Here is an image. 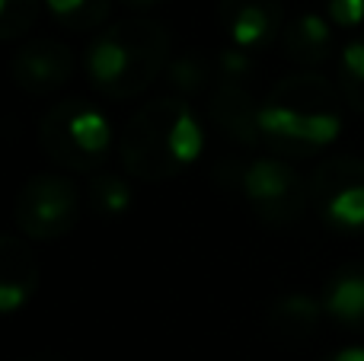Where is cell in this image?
<instances>
[{"label": "cell", "mask_w": 364, "mask_h": 361, "mask_svg": "<svg viewBox=\"0 0 364 361\" xmlns=\"http://www.w3.org/2000/svg\"><path fill=\"white\" fill-rule=\"evenodd\" d=\"M339 87L316 70H294L282 77L259 102L262 144L282 160H304L323 153L342 134Z\"/></svg>", "instance_id": "obj_1"}, {"label": "cell", "mask_w": 364, "mask_h": 361, "mask_svg": "<svg viewBox=\"0 0 364 361\" xmlns=\"http://www.w3.org/2000/svg\"><path fill=\"white\" fill-rule=\"evenodd\" d=\"M205 151V122L182 96L144 102L119 134V160L132 179L166 183L198 163Z\"/></svg>", "instance_id": "obj_2"}, {"label": "cell", "mask_w": 364, "mask_h": 361, "mask_svg": "<svg viewBox=\"0 0 364 361\" xmlns=\"http://www.w3.org/2000/svg\"><path fill=\"white\" fill-rule=\"evenodd\" d=\"M173 61V38L160 19L128 16L106 26L83 55L87 80L106 99L147 93Z\"/></svg>", "instance_id": "obj_3"}, {"label": "cell", "mask_w": 364, "mask_h": 361, "mask_svg": "<svg viewBox=\"0 0 364 361\" xmlns=\"http://www.w3.org/2000/svg\"><path fill=\"white\" fill-rule=\"evenodd\" d=\"M112 141L109 115L80 96L55 102L38 122L42 151L68 173H100L112 153Z\"/></svg>", "instance_id": "obj_4"}, {"label": "cell", "mask_w": 364, "mask_h": 361, "mask_svg": "<svg viewBox=\"0 0 364 361\" xmlns=\"http://www.w3.org/2000/svg\"><path fill=\"white\" fill-rule=\"evenodd\" d=\"M233 189L243 195L250 211L269 227H294L310 205V179H304L288 160L256 157L237 163Z\"/></svg>", "instance_id": "obj_5"}, {"label": "cell", "mask_w": 364, "mask_h": 361, "mask_svg": "<svg viewBox=\"0 0 364 361\" xmlns=\"http://www.w3.org/2000/svg\"><path fill=\"white\" fill-rule=\"evenodd\" d=\"M83 211V192L74 179L58 173H38L26 179L13 202V224L26 240L51 243L77 227Z\"/></svg>", "instance_id": "obj_6"}, {"label": "cell", "mask_w": 364, "mask_h": 361, "mask_svg": "<svg viewBox=\"0 0 364 361\" xmlns=\"http://www.w3.org/2000/svg\"><path fill=\"white\" fill-rule=\"evenodd\" d=\"M310 205L339 237H364V157L339 153L310 173Z\"/></svg>", "instance_id": "obj_7"}, {"label": "cell", "mask_w": 364, "mask_h": 361, "mask_svg": "<svg viewBox=\"0 0 364 361\" xmlns=\"http://www.w3.org/2000/svg\"><path fill=\"white\" fill-rule=\"evenodd\" d=\"M77 58L70 45L58 38H32L19 45L10 61V74L23 93L29 96H51L74 77Z\"/></svg>", "instance_id": "obj_8"}, {"label": "cell", "mask_w": 364, "mask_h": 361, "mask_svg": "<svg viewBox=\"0 0 364 361\" xmlns=\"http://www.w3.org/2000/svg\"><path fill=\"white\" fill-rule=\"evenodd\" d=\"M218 19L233 48L265 51L282 42L284 4L282 0H218Z\"/></svg>", "instance_id": "obj_9"}, {"label": "cell", "mask_w": 364, "mask_h": 361, "mask_svg": "<svg viewBox=\"0 0 364 361\" xmlns=\"http://www.w3.org/2000/svg\"><path fill=\"white\" fill-rule=\"evenodd\" d=\"M208 119L233 144L240 147L262 144V134H259V102L240 83H218L211 90V96H208Z\"/></svg>", "instance_id": "obj_10"}, {"label": "cell", "mask_w": 364, "mask_h": 361, "mask_svg": "<svg viewBox=\"0 0 364 361\" xmlns=\"http://www.w3.org/2000/svg\"><path fill=\"white\" fill-rule=\"evenodd\" d=\"M38 259L29 249L26 237H0V313L13 317L32 301L38 288Z\"/></svg>", "instance_id": "obj_11"}, {"label": "cell", "mask_w": 364, "mask_h": 361, "mask_svg": "<svg viewBox=\"0 0 364 361\" xmlns=\"http://www.w3.org/2000/svg\"><path fill=\"white\" fill-rule=\"evenodd\" d=\"M323 301L310 298L304 291H288L275 298L262 313V326L275 343L282 345H304L320 333L323 326Z\"/></svg>", "instance_id": "obj_12"}, {"label": "cell", "mask_w": 364, "mask_h": 361, "mask_svg": "<svg viewBox=\"0 0 364 361\" xmlns=\"http://www.w3.org/2000/svg\"><path fill=\"white\" fill-rule=\"evenodd\" d=\"M282 51L301 70H316L320 64H326L336 51L329 16L316 10H304L294 19H288V26L282 32Z\"/></svg>", "instance_id": "obj_13"}, {"label": "cell", "mask_w": 364, "mask_h": 361, "mask_svg": "<svg viewBox=\"0 0 364 361\" xmlns=\"http://www.w3.org/2000/svg\"><path fill=\"white\" fill-rule=\"evenodd\" d=\"M323 311L336 326L364 336V259L342 262L323 285Z\"/></svg>", "instance_id": "obj_14"}, {"label": "cell", "mask_w": 364, "mask_h": 361, "mask_svg": "<svg viewBox=\"0 0 364 361\" xmlns=\"http://www.w3.org/2000/svg\"><path fill=\"white\" fill-rule=\"evenodd\" d=\"M336 87L348 109L364 115V32L348 38L336 61Z\"/></svg>", "instance_id": "obj_15"}, {"label": "cell", "mask_w": 364, "mask_h": 361, "mask_svg": "<svg viewBox=\"0 0 364 361\" xmlns=\"http://www.w3.org/2000/svg\"><path fill=\"white\" fill-rule=\"evenodd\" d=\"M218 77V68H214V58L201 55V51H182L179 58H173L170 68H166V83L173 90H179L182 99L188 96H198L211 87V80Z\"/></svg>", "instance_id": "obj_16"}, {"label": "cell", "mask_w": 364, "mask_h": 361, "mask_svg": "<svg viewBox=\"0 0 364 361\" xmlns=\"http://www.w3.org/2000/svg\"><path fill=\"white\" fill-rule=\"evenodd\" d=\"M51 19L70 32H93L112 13V0H45Z\"/></svg>", "instance_id": "obj_17"}, {"label": "cell", "mask_w": 364, "mask_h": 361, "mask_svg": "<svg viewBox=\"0 0 364 361\" xmlns=\"http://www.w3.org/2000/svg\"><path fill=\"white\" fill-rule=\"evenodd\" d=\"M132 185L115 173H96L87 183V205L93 208V215L100 217H119L132 208Z\"/></svg>", "instance_id": "obj_18"}, {"label": "cell", "mask_w": 364, "mask_h": 361, "mask_svg": "<svg viewBox=\"0 0 364 361\" xmlns=\"http://www.w3.org/2000/svg\"><path fill=\"white\" fill-rule=\"evenodd\" d=\"M45 0H0V38L16 42L38 23Z\"/></svg>", "instance_id": "obj_19"}, {"label": "cell", "mask_w": 364, "mask_h": 361, "mask_svg": "<svg viewBox=\"0 0 364 361\" xmlns=\"http://www.w3.org/2000/svg\"><path fill=\"white\" fill-rule=\"evenodd\" d=\"M214 68H218V83H240L246 87V77L252 74V55L243 48H220L214 55Z\"/></svg>", "instance_id": "obj_20"}, {"label": "cell", "mask_w": 364, "mask_h": 361, "mask_svg": "<svg viewBox=\"0 0 364 361\" xmlns=\"http://www.w3.org/2000/svg\"><path fill=\"white\" fill-rule=\"evenodd\" d=\"M326 16L339 29H364V0H323Z\"/></svg>", "instance_id": "obj_21"}, {"label": "cell", "mask_w": 364, "mask_h": 361, "mask_svg": "<svg viewBox=\"0 0 364 361\" xmlns=\"http://www.w3.org/2000/svg\"><path fill=\"white\" fill-rule=\"evenodd\" d=\"M320 361H364V345H342V349L323 355Z\"/></svg>", "instance_id": "obj_22"}, {"label": "cell", "mask_w": 364, "mask_h": 361, "mask_svg": "<svg viewBox=\"0 0 364 361\" xmlns=\"http://www.w3.org/2000/svg\"><path fill=\"white\" fill-rule=\"evenodd\" d=\"M122 4H125L128 10H134V13H138V16H144L147 10H154V6H160V4H164V0H122Z\"/></svg>", "instance_id": "obj_23"}]
</instances>
